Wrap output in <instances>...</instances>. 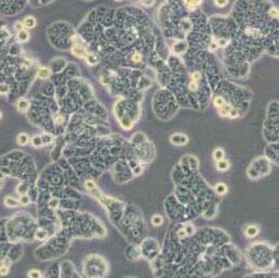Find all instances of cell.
I'll return each mask as SVG.
<instances>
[{"label": "cell", "instance_id": "31", "mask_svg": "<svg viewBox=\"0 0 279 278\" xmlns=\"http://www.w3.org/2000/svg\"><path fill=\"white\" fill-rule=\"evenodd\" d=\"M200 77H201V74H200V72H195L193 74H192V81H195V82H198L199 80H200Z\"/></svg>", "mask_w": 279, "mask_h": 278}, {"label": "cell", "instance_id": "17", "mask_svg": "<svg viewBox=\"0 0 279 278\" xmlns=\"http://www.w3.org/2000/svg\"><path fill=\"white\" fill-rule=\"evenodd\" d=\"M18 202H19V204H21V205H24V206H26V205H28V204L30 203V199H29V197L27 196V194H22Z\"/></svg>", "mask_w": 279, "mask_h": 278}, {"label": "cell", "instance_id": "1", "mask_svg": "<svg viewBox=\"0 0 279 278\" xmlns=\"http://www.w3.org/2000/svg\"><path fill=\"white\" fill-rule=\"evenodd\" d=\"M71 50H72L73 55L79 57V58H86V56H87V54H88L86 48L83 47L82 45H80V44H74L72 46V48H71Z\"/></svg>", "mask_w": 279, "mask_h": 278}, {"label": "cell", "instance_id": "13", "mask_svg": "<svg viewBox=\"0 0 279 278\" xmlns=\"http://www.w3.org/2000/svg\"><path fill=\"white\" fill-rule=\"evenodd\" d=\"M230 168V164L226 160H219L217 161V169L219 171H226Z\"/></svg>", "mask_w": 279, "mask_h": 278}, {"label": "cell", "instance_id": "23", "mask_svg": "<svg viewBox=\"0 0 279 278\" xmlns=\"http://www.w3.org/2000/svg\"><path fill=\"white\" fill-rule=\"evenodd\" d=\"M228 2H229V0H215V4L217 6H219V8L226 6L228 4Z\"/></svg>", "mask_w": 279, "mask_h": 278}, {"label": "cell", "instance_id": "34", "mask_svg": "<svg viewBox=\"0 0 279 278\" xmlns=\"http://www.w3.org/2000/svg\"><path fill=\"white\" fill-rule=\"evenodd\" d=\"M50 206H53L54 208H55V207H56L57 205H58V201L55 200V201H54V202H53V201H52V202H50Z\"/></svg>", "mask_w": 279, "mask_h": 278}, {"label": "cell", "instance_id": "29", "mask_svg": "<svg viewBox=\"0 0 279 278\" xmlns=\"http://www.w3.org/2000/svg\"><path fill=\"white\" fill-rule=\"evenodd\" d=\"M132 60H133L134 63H141V61H142V56H141V54L135 53L134 55L132 56Z\"/></svg>", "mask_w": 279, "mask_h": 278}, {"label": "cell", "instance_id": "18", "mask_svg": "<svg viewBox=\"0 0 279 278\" xmlns=\"http://www.w3.org/2000/svg\"><path fill=\"white\" fill-rule=\"evenodd\" d=\"M32 145L35 147H41L43 145V141H42V138L41 137H35L32 139Z\"/></svg>", "mask_w": 279, "mask_h": 278}, {"label": "cell", "instance_id": "7", "mask_svg": "<svg viewBox=\"0 0 279 278\" xmlns=\"http://www.w3.org/2000/svg\"><path fill=\"white\" fill-rule=\"evenodd\" d=\"M17 40L21 43H25L29 40V32L25 29H23L21 31H18V35H17Z\"/></svg>", "mask_w": 279, "mask_h": 278}, {"label": "cell", "instance_id": "25", "mask_svg": "<svg viewBox=\"0 0 279 278\" xmlns=\"http://www.w3.org/2000/svg\"><path fill=\"white\" fill-rule=\"evenodd\" d=\"M189 89L192 91H195L198 89V82L195 81H191L190 83H189Z\"/></svg>", "mask_w": 279, "mask_h": 278}, {"label": "cell", "instance_id": "11", "mask_svg": "<svg viewBox=\"0 0 279 278\" xmlns=\"http://www.w3.org/2000/svg\"><path fill=\"white\" fill-rule=\"evenodd\" d=\"M232 109V106L231 105H228V104H224V105L222 106V107H219V115L222 116V117H229V112L230 109Z\"/></svg>", "mask_w": 279, "mask_h": 278}, {"label": "cell", "instance_id": "27", "mask_svg": "<svg viewBox=\"0 0 279 278\" xmlns=\"http://www.w3.org/2000/svg\"><path fill=\"white\" fill-rule=\"evenodd\" d=\"M9 92V87L6 85H0V94L1 95H6Z\"/></svg>", "mask_w": 279, "mask_h": 278}, {"label": "cell", "instance_id": "6", "mask_svg": "<svg viewBox=\"0 0 279 278\" xmlns=\"http://www.w3.org/2000/svg\"><path fill=\"white\" fill-rule=\"evenodd\" d=\"M245 233H246V235H247L248 237H254V236L259 233V229H258L256 225H249V227H247V229L245 230Z\"/></svg>", "mask_w": 279, "mask_h": 278}, {"label": "cell", "instance_id": "36", "mask_svg": "<svg viewBox=\"0 0 279 278\" xmlns=\"http://www.w3.org/2000/svg\"><path fill=\"white\" fill-rule=\"evenodd\" d=\"M1 117H2V114H1V112H0V118H1Z\"/></svg>", "mask_w": 279, "mask_h": 278}, {"label": "cell", "instance_id": "5", "mask_svg": "<svg viewBox=\"0 0 279 278\" xmlns=\"http://www.w3.org/2000/svg\"><path fill=\"white\" fill-rule=\"evenodd\" d=\"M29 106H30V103H29V101L26 100V99H21V100L17 102V109L22 113L26 112V111L29 109Z\"/></svg>", "mask_w": 279, "mask_h": 278}, {"label": "cell", "instance_id": "32", "mask_svg": "<svg viewBox=\"0 0 279 278\" xmlns=\"http://www.w3.org/2000/svg\"><path fill=\"white\" fill-rule=\"evenodd\" d=\"M15 29L17 30V31H21V30H23V29H24V24H23V23H21V22L16 23V24H15Z\"/></svg>", "mask_w": 279, "mask_h": 278}, {"label": "cell", "instance_id": "14", "mask_svg": "<svg viewBox=\"0 0 279 278\" xmlns=\"http://www.w3.org/2000/svg\"><path fill=\"white\" fill-rule=\"evenodd\" d=\"M215 190H216V192L218 194H220V196H223V194L226 193V191H228V187H226L224 184L220 183V184H218L216 187H215Z\"/></svg>", "mask_w": 279, "mask_h": 278}, {"label": "cell", "instance_id": "12", "mask_svg": "<svg viewBox=\"0 0 279 278\" xmlns=\"http://www.w3.org/2000/svg\"><path fill=\"white\" fill-rule=\"evenodd\" d=\"M29 142V135L26 134V133H21V134H18V137H17V143L19 144V145H27Z\"/></svg>", "mask_w": 279, "mask_h": 278}, {"label": "cell", "instance_id": "33", "mask_svg": "<svg viewBox=\"0 0 279 278\" xmlns=\"http://www.w3.org/2000/svg\"><path fill=\"white\" fill-rule=\"evenodd\" d=\"M270 13V15H272V16L278 17V10H277V9H272Z\"/></svg>", "mask_w": 279, "mask_h": 278}, {"label": "cell", "instance_id": "24", "mask_svg": "<svg viewBox=\"0 0 279 278\" xmlns=\"http://www.w3.org/2000/svg\"><path fill=\"white\" fill-rule=\"evenodd\" d=\"M85 187L87 188L88 190H94V188H96V184H94V181H87L86 183H85Z\"/></svg>", "mask_w": 279, "mask_h": 278}, {"label": "cell", "instance_id": "4", "mask_svg": "<svg viewBox=\"0 0 279 278\" xmlns=\"http://www.w3.org/2000/svg\"><path fill=\"white\" fill-rule=\"evenodd\" d=\"M186 8L188 10H195L197 6H199L202 3V0H184Z\"/></svg>", "mask_w": 279, "mask_h": 278}, {"label": "cell", "instance_id": "26", "mask_svg": "<svg viewBox=\"0 0 279 278\" xmlns=\"http://www.w3.org/2000/svg\"><path fill=\"white\" fill-rule=\"evenodd\" d=\"M239 116V112H237V109H231L229 112V117H231V118H236Z\"/></svg>", "mask_w": 279, "mask_h": 278}, {"label": "cell", "instance_id": "19", "mask_svg": "<svg viewBox=\"0 0 279 278\" xmlns=\"http://www.w3.org/2000/svg\"><path fill=\"white\" fill-rule=\"evenodd\" d=\"M151 222L154 223L155 225H160V223L162 222V217L160 215H156L151 218Z\"/></svg>", "mask_w": 279, "mask_h": 278}, {"label": "cell", "instance_id": "16", "mask_svg": "<svg viewBox=\"0 0 279 278\" xmlns=\"http://www.w3.org/2000/svg\"><path fill=\"white\" fill-rule=\"evenodd\" d=\"M226 103V100H224L222 97H216L214 99V105L216 106V107H218V109H219V107H222Z\"/></svg>", "mask_w": 279, "mask_h": 278}, {"label": "cell", "instance_id": "21", "mask_svg": "<svg viewBox=\"0 0 279 278\" xmlns=\"http://www.w3.org/2000/svg\"><path fill=\"white\" fill-rule=\"evenodd\" d=\"M8 273H9V266L4 265V264L0 266V275L6 276V275H8Z\"/></svg>", "mask_w": 279, "mask_h": 278}, {"label": "cell", "instance_id": "37", "mask_svg": "<svg viewBox=\"0 0 279 278\" xmlns=\"http://www.w3.org/2000/svg\"><path fill=\"white\" fill-rule=\"evenodd\" d=\"M116 1H119V0H116Z\"/></svg>", "mask_w": 279, "mask_h": 278}, {"label": "cell", "instance_id": "30", "mask_svg": "<svg viewBox=\"0 0 279 278\" xmlns=\"http://www.w3.org/2000/svg\"><path fill=\"white\" fill-rule=\"evenodd\" d=\"M228 43H229V41L226 40V39H219L218 42H217V45H218V46H226Z\"/></svg>", "mask_w": 279, "mask_h": 278}, {"label": "cell", "instance_id": "22", "mask_svg": "<svg viewBox=\"0 0 279 278\" xmlns=\"http://www.w3.org/2000/svg\"><path fill=\"white\" fill-rule=\"evenodd\" d=\"M46 236H47V234L45 231H41V230H39V231L35 233V237L38 238V240H44Z\"/></svg>", "mask_w": 279, "mask_h": 278}, {"label": "cell", "instance_id": "20", "mask_svg": "<svg viewBox=\"0 0 279 278\" xmlns=\"http://www.w3.org/2000/svg\"><path fill=\"white\" fill-rule=\"evenodd\" d=\"M27 275H28V277H30V278H33V277L39 278V277H41V273L39 272V271H37V269H31V271H29Z\"/></svg>", "mask_w": 279, "mask_h": 278}, {"label": "cell", "instance_id": "15", "mask_svg": "<svg viewBox=\"0 0 279 278\" xmlns=\"http://www.w3.org/2000/svg\"><path fill=\"white\" fill-rule=\"evenodd\" d=\"M223 157H224V151H223L221 148H217L215 151H214V159L219 161V160H222Z\"/></svg>", "mask_w": 279, "mask_h": 278}, {"label": "cell", "instance_id": "2", "mask_svg": "<svg viewBox=\"0 0 279 278\" xmlns=\"http://www.w3.org/2000/svg\"><path fill=\"white\" fill-rule=\"evenodd\" d=\"M171 142L175 145H185L188 142V139L182 134H174L171 137Z\"/></svg>", "mask_w": 279, "mask_h": 278}, {"label": "cell", "instance_id": "8", "mask_svg": "<svg viewBox=\"0 0 279 278\" xmlns=\"http://www.w3.org/2000/svg\"><path fill=\"white\" fill-rule=\"evenodd\" d=\"M86 61H87L88 65H90V66H94V65H97L98 63H99V57L97 56V55H94V54H87V56H86Z\"/></svg>", "mask_w": 279, "mask_h": 278}, {"label": "cell", "instance_id": "35", "mask_svg": "<svg viewBox=\"0 0 279 278\" xmlns=\"http://www.w3.org/2000/svg\"><path fill=\"white\" fill-rule=\"evenodd\" d=\"M217 47H218V45H217V43H213L212 45H210V50H216Z\"/></svg>", "mask_w": 279, "mask_h": 278}, {"label": "cell", "instance_id": "10", "mask_svg": "<svg viewBox=\"0 0 279 278\" xmlns=\"http://www.w3.org/2000/svg\"><path fill=\"white\" fill-rule=\"evenodd\" d=\"M18 204H19L18 201L12 197H6V199H4V205L8 207H16V206H18Z\"/></svg>", "mask_w": 279, "mask_h": 278}, {"label": "cell", "instance_id": "28", "mask_svg": "<svg viewBox=\"0 0 279 278\" xmlns=\"http://www.w3.org/2000/svg\"><path fill=\"white\" fill-rule=\"evenodd\" d=\"M42 138V141H43V144H48L52 142V137L48 134H44L43 137H41Z\"/></svg>", "mask_w": 279, "mask_h": 278}, {"label": "cell", "instance_id": "9", "mask_svg": "<svg viewBox=\"0 0 279 278\" xmlns=\"http://www.w3.org/2000/svg\"><path fill=\"white\" fill-rule=\"evenodd\" d=\"M37 75H38L39 78H42V80L48 78L50 76V70L48 68H40Z\"/></svg>", "mask_w": 279, "mask_h": 278}, {"label": "cell", "instance_id": "3", "mask_svg": "<svg viewBox=\"0 0 279 278\" xmlns=\"http://www.w3.org/2000/svg\"><path fill=\"white\" fill-rule=\"evenodd\" d=\"M23 24H24V27L31 29L37 25V21H35V18L33 16H27V17H25Z\"/></svg>", "mask_w": 279, "mask_h": 278}]
</instances>
